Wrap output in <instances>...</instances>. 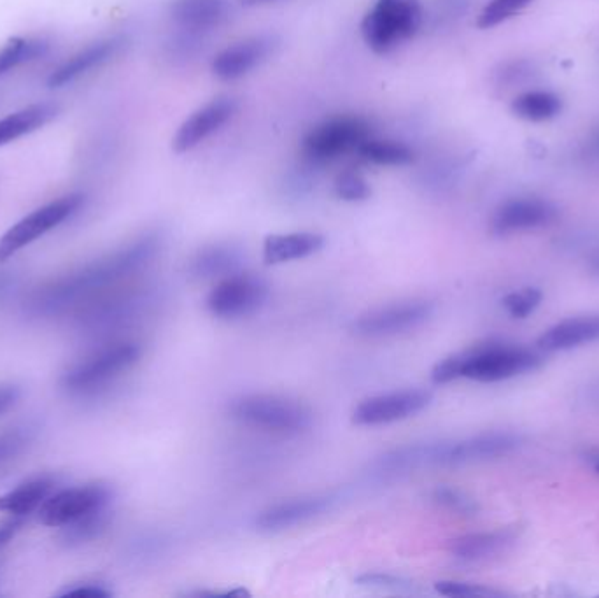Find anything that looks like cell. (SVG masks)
I'll return each instance as SVG.
<instances>
[{
  "mask_svg": "<svg viewBox=\"0 0 599 598\" xmlns=\"http://www.w3.org/2000/svg\"><path fill=\"white\" fill-rule=\"evenodd\" d=\"M275 46L277 39L267 34L247 37L239 43L230 44L212 60V74L221 81L244 78L274 53Z\"/></svg>",
  "mask_w": 599,
  "mask_h": 598,
  "instance_id": "obj_14",
  "label": "cell"
},
{
  "mask_svg": "<svg viewBox=\"0 0 599 598\" xmlns=\"http://www.w3.org/2000/svg\"><path fill=\"white\" fill-rule=\"evenodd\" d=\"M356 583L365 588H374V590L384 591H409L412 590V583L405 577L395 576V574H384V572H367L356 577Z\"/></svg>",
  "mask_w": 599,
  "mask_h": 598,
  "instance_id": "obj_35",
  "label": "cell"
},
{
  "mask_svg": "<svg viewBox=\"0 0 599 598\" xmlns=\"http://www.w3.org/2000/svg\"><path fill=\"white\" fill-rule=\"evenodd\" d=\"M16 288H18V278L15 274L0 272V304H4L16 292Z\"/></svg>",
  "mask_w": 599,
  "mask_h": 598,
  "instance_id": "obj_39",
  "label": "cell"
},
{
  "mask_svg": "<svg viewBox=\"0 0 599 598\" xmlns=\"http://www.w3.org/2000/svg\"><path fill=\"white\" fill-rule=\"evenodd\" d=\"M83 204H85L83 193H69L60 199L53 200L46 206L39 207L34 213H30L29 216L18 221L0 237V264L6 262L8 258L13 257L23 248H27L39 237L48 234L60 223L69 220L72 214L78 213Z\"/></svg>",
  "mask_w": 599,
  "mask_h": 598,
  "instance_id": "obj_8",
  "label": "cell"
},
{
  "mask_svg": "<svg viewBox=\"0 0 599 598\" xmlns=\"http://www.w3.org/2000/svg\"><path fill=\"white\" fill-rule=\"evenodd\" d=\"M325 243V237L316 232L268 235L263 243V260L268 265L302 260L323 250Z\"/></svg>",
  "mask_w": 599,
  "mask_h": 598,
  "instance_id": "obj_21",
  "label": "cell"
},
{
  "mask_svg": "<svg viewBox=\"0 0 599 598\" xmlns=\"http://www.w3.org/2000/svg\"><path fill=\"white\" fill-rule=\"evenodd\" d=\"M521 532V527H505L493 532L463 535L451 541L449 551L461 562H487L496 556L505 555L517 542Z\"/></svg>",
  "mask_w": 599,
  "mask_h": 598,
  "instance_id": "obj_18",
  "label": "cell"
},
{
  "mask_svg": "<svg viewBox=\"0 0 599 598\" xmlns=\"http://www.w3.org/2000/svg\"><path fill=\"white\" fill-rule=\"evenodd\" d=\"M233 420L244 423L247 427L261 428L277 434H300L311 428L314 421L311 407L298 400L254 393L233 400L230 404Z\"/></svg>",
  "mask_w": 599,
  "mask_h": 598,
  "instance_id": "obj_5",
  "label": "cell"
},
{
  "mask_svg": "<svg viewBox=\"0 0 599 598\" xmlns=\"http://www.w3.org/2000/svg\"><path fill=\"white\" fill-rule=\"evenodd\" d=\"M235 113L237 100L232 97L211 100L181 123L172 139V150L179 155L195 150L198 144L204 143L207 137H211L214 132H218L223 125L230 122Z\"/></svg>",
  "mask_w": 599,
  "mask_h": 598,
  "instance_id": "obj_13",
  "label": "cell"
},
{
  "mask_svg": "<svg viewBox=\"0 0 599 598\" xmlns=\"http://www.w3.org/2000/svg\"><path fill=\"white\" fill-rule=\"evenodd\" d=\"M433 500L437 502L438 506L444 507L451 513L459 514V516H465V518H472L479 513V504L475 502V499H472L468 493L461 492L458 488H451V486L435 488Z\"/></svg>",
  "mask_w": 599,
  "mask_h": 598,
  "instance_id": "obj_31",
  "label": "cell"
},
{
  "mask_svg": "<svg viewBox=\"0 0 599 598\" xmlns=\"http://www.w3.org/2000/svg\"><path fill=\"white\" fill-rule=\"evenodd\" d=\"M244 6L247 8H254V6H265V4H272V2H277V0H240Z\"/></svg>",
  "mask_w": 599,
  "mask_h": 598,
  "instance_id": "obj_41",
  "label": "cell"
},
{
  "mask_svg": "<svg viewBox=\"0 0 599 598\" xmlns=\"http://www.w3.org/2000/svg\"><path fill=\"white\" fill-rule=\"evenodd\" d=\"M333 190L340 200L346 202H363L370 199L372 195V188L368 185L367 179L356 171L342 172L339 178L335 179Z\"/></svg>",
  "mask_w": 599,
  "mask_h": 598,
  "instance_id": "obj_32",
  "label": "cell"
},
{
  "mask_svg": "<svg viewBox=\"0 0 599 598\" xmlns=\"http://www.w3.org/2000/svg\"><path fill=\"white\" fill-rule=\"evenodd\" d=\"M582 460H584L589 467H591L592 472L599 476V448H587L582 451Z\"/></svg>",
  "mask_w": 599,
  "mask_h": 598,
  "instance_id": "obj_40",
  "label": "cell"
},
{
  "mask_svg": "<svg viewBox=\"0 0 599 598\" xmlns=\"http://www.w3.org/2000/svg\"><path fill=\"white\" fill-rule=\"evenodd\" d=\"M372 137V125L361 116L344 114L319 123L302 141V155L307 162L325 165L347 153H356Z\"/></svg>",
  "mask_w": 599,
  "mask_h": 598,
  "instance_id": "obj_6",
  "label": "cell"
},
{
  "mask_svg": "<svg viewBox=\"0 0 599 598\" xmlns=\"http://www.w3.org/2000/svg\"><path fill=\"white\" fill-rule=\"evenodd\" d=\"M113 520V509L111 504L97 507L90 513L79 516L78 520L71 521L64 525V530L60 534V541L64 542L69 548H76L81 544L93 541L106 532L107 527Z\"/></svg>",
  "mask_w": 599,
  "mask_h": 598,
  "instance_id": "obj_25",
  "label": "cell"
},
{
  "mask_svg": "<svg viewBox=\"0 0 599 598\" xmlns=\"http://www.w3.org/2000/svg\"><path fill=\"white\" fill-rule=\"evenodd\" d=\"M230 9V0H172L170 18L188 32H204L218 27Z\"/></svg>",
  "mask_w": 599,
  "mask_h": 598,
  "instance_id": "obj_20",
  "label": "cell"
},
{
  "mask_svg": "<svg viewBox=\"0 0 599 598\" xmlns=\"http://www.w3.org/2000/svg\"><path fill=\"white\" fill-rule=\"evenodd\" d=\"M113 504L111 488L102 483L76 486L51 495L39 509V521L46 527H64L93 509Z\"/></svg>",
  "mask_w": 599,
  "mask_h": 598,
  "instance_id": "obj_12",
  "label": "cell"
},
{
  "mask_svg": "<svg viewBox=\"0 0 599 598\" xmlns=\"http://www.w3.org/2000/svg\"><path fill=\"white\" fill-rule=\"evenodd\" d=\"M23 518H25V516H15V520L0 525V548H4L6 544H9L11 539L22 530Z\"/></svg>",
  "mask_w": 599,
  "mask_h": 598,
  "instance_id": "obj_38",
  "label": "cell"
},
{
  "mask_svg": "<svg viewBox=\"0 0 599 598\" xmlns=\"http://www.w3.org/2000/svg\"><path fill=\"white\" fill-rule=\"evenodd\" d=\"M435 306L428 300H407L391 306L379 307L360 314L351 323V334L363 339H381L409 332L430 320Z\"/></svg>",
  "mask_w": 599,
  "mask_h": 598,
  "instance_id": "obj_10",
  "label": "cell"
},
{
  "mask_svg": "<svg viewBox=\"0 0 599 598\" xmlns=\"http://www.w3.org/2000/svg\"><path fill=\"white\" fill-rule=\"evenodd\" d=\"M125 46H127V39L123 36L107 37L99 43L86 46L85 50L79 51L51 72L48 85L51 88H62L76 79L83 78L86 74L106 65L107 62H111L114 57H118Z\"/></svg>",
  "mask_w": 599,
  "mask_h": 598,
  "instance_id": "obj_17",
  "label": "cell"
},
{
  "mask_svg": "<svg viewBox=\"0 0 599 598\" xmlns=\"http://www.w3.org/2000/svg\"><path fill=\"white\" fill-rule=\"evenodd\" d=\"M50 44L34 37H13L0 48V76L46 55Z\"/></svg>",
  "mask_w": 599,
  "mask_h": 598,
  "instance_id": "obj_28",
  "label": "cell"
},
{
  "mask_svg": "<svg viewBox=\"0 0 599 598\" xmlns=\"http://www.w3.org/2000/svg\"><path fill=\"white\" fill-rule=\"evenodd\" d=\"M57 595L58 597L109 598L113 597V591L106 588L104 584L83 583L76 584L72 588H65Z\"/></svg>",
  "mask_w": 599,
  "mask_h": 598,
  "instance_id": "obj_36",
  "label": "cell"
},
{
  "mask_svg": "<svg viewBox=\"0 0 599 598\" xmlns=\"http://www.w3.org/2000/svg\"><path fill=\"white\" fill-rule=\"evenodd\" d=\"M421 23V0H375L361 22V36L370 50L386 55L416 36Z\"/></svg>",
  "mask_w": 599,
  "mask_h": 598,
  "instance_id": "obj_3",
  "label": "cell"
},
{
  "mask_svg": "<svg viewBox=\"0 0 599 598\" xmlns=\"http://www.w3.org/2000/svg\"><path fill=\"white\" fill-rule=\"evenodd\" d=\"M267 297L268 286L263 279L235 272L219 279L207 295L205 307L219 320H239L256 313Z\"/></svg>",
  "mask_w": 599,
  "mask_h": 598,
  "instance_id": "obj_9",
  "label": "cell"
},
{
  "mask_svg": "<svg viewBox=\"0 0 599 598\" xmlns=\"http://www.w3.org/2000/svg\"><path fill=\"white\" fill-rule=\"evenodd\" d=\"M22 397V390L15 385L0 386V414L8 413Z\"/></svg>",
  "mask_w": 599,
  "mask_h": 598,
  "instance_id": "obj_37",
  "label": "cell"
},
{
  "mask_svg": "<svg viewBox=\"0 0 599 598\" xmlns=\"http://www.w3.org/2000/svg\"><path fill=\"white\" fill-rule=\"evenodd\" d=\"M533 0H489L486 8L480 11L477 25L480 29H493L508 18L517 15L521 9L529 6Z\"/></svg>",
  "mask_w": 599,
  "mask_h": 598,
  "instance_id": "obj_30",
  "label": "cell"
},
{
  "mask_svg": "<svg viewBox=\"0 0 599 598\" xmlns=\"http://www.w3.org/2000/svg\"><path fill=\"white\" fill-rule=\"evenodd\" d=\"M542 299L543 293L538 288L528 286V288H522L521 292L508 293L501 304L512 318L524 320V318H528L529 314L535 313Z\"/></svg>",
  "mask_w": 599,
  "mask_h": 598,
  "instance_id": "obj_33",
  "label": "cell"
},
{
  "mask_svg": "<svg viewBox=\"0 0 599 598\" xmlns=\"http://www.w3.org/2000/svg\"><path fill=\"white\" fill-rule=\"evenodd\" d=\"M557 218V209L542 199H512L501 204L491 218L494 234L507 235L550 225Z\"/></svg>",
  "mask_w": 599,
  "mask_h": 598,
  "instance_id": "obj_15",
  "label": "cell"
},
{
  "mask_svg": "<svg viewBox=\"0 0 599 598\" xmlns=\"http://www.w3.org/2000/svg\"><path fill=\"white\" fill-rule=\"evenodd\" d=\"M242 265V253L232 244L205 246L191 258L190 274L197 279H223Z\"/></svg>",
  "mask_w": 599,
  "mask_h": 598,
  "instance_id": "obj_22",
  "label": "cell"
},
{
  "mask_svg": "<svg viewBox=\"0 0 599 598\" xmlns=\"http://www.w3.org/2000/svg\"><path fill=\"white\" fill-rule=\"evenodd\" d=\"M160 246L158 235H142L120 250L39 286L36 292L30 293L25 311L34 318H55L72 309L78 311L93 299L111 292L114 286L134 278L137 272L144 271L155 260Z\"/></svg>",
  "mask_w": 599,
  "mask_h": 598,
  "instance_id": "obj_1",
  "label": "cell"
},
{
  "mask_svg": "<svg viewBox=\"0 0 599 598\" xmlns=\"http://www.w3.org/2000/svg\"><path fill=\"white\" fill-rule=\"evenodd\" d=\"M433 393L428 390H400V392L382 393L361 400L354 407V425L358 427H377L395 421L407 420L410 416L424 411L430 406Z\"/></svg>",
  "mask_w": 599,
  "mask_h": 598,
  "instance_id": "obj_11",
  "label": "cell"
},
{
  "mask_svg": "<svg viewBox=\"0 0 599 598\" xmlns=\"http://www.w3.org/2000/svg\"><path fill=\"white\" fill-rule=\"evenodd\" d=\"M57 113L58 106L44 102V104H34V106L25 107L22 111L9 114L4 120H0V146L13 143L30 132H36L46 123H50Z\"/></svg>",
  "mask_w": 599,
  "mask_h": 598,
  "instance_id": "obj_24",
  "label": "cell"
},
{
  "mask_svg": "<svg viewBox=\"0 0 599 598\" xmlns=\"http://www.w3.org/2000/svg\"><path fill=\"white\" fill-rule=\"evenodd\" d=\"M356 153L368 164L381 165V167H403L416 160V151L407 144L389 141V139H375L374 136L368 137Z\"/></svg>",
  "mask_w": 599,
  "mask_h": 598,
  "instance_id": "obj_26",
  "label": "cell"
},
{
  "mask_svg": "<svg viewBox=\"0 0 599 598\" xmlns=\"http://www.w3.org/2000/svg\"><path fill=\"white\" fill-rule=\"evenodd\" d=\"M332 504L333 499L328 495H309V497L279 502V504L261 511L254 520V527L258 528L260 532L289 530L296 525H302L305 521L318 518L321 514L326 513Z\"/></svg>",
  "mask_w": 599,
  "mask_h": 598,
  "instance_id": "obj_16",
  "label": "cell"
},
{
  "mask_svg": "<svg viewBox=\"0 0 599 598\" xmlns=\"http://www.w3.org/2000/svg\"><path fill=\"white\" fill-rule=\"evenodd\" d=\"M543 364L545 356L540 351L489 342L440 360L431 371V381L435 385H447L465 378L479 383H496L524 372L536 371Z\"/></svg>",
  "mask_w": 599,
  "mask_h": 598,
  "instance_id": "obj_2",
  "label": "cell"
},
{
  "mask_svg": "<svg viewBox=\"0 0 599 598\" xmlns=\"http://www.w3.org/2000/svg\"><path fill=\"white\" fill-rule=\"evenodd\" d=\"M55 488V479L50 476L36 477L25 481L15 490L0 497V513L13 514V516H27L34 509L43 506L44 500L50 497Z\"/></svg>",
  "mask_w": 599,
  "mask_h": 598,
  "instance_id": "obj_23",
  "label": "cell"
},
{
  "mask_svg": "<svg viewBox=\"0 0 599 598\" xmlns=\"http://www.w3.org/2000/svg\"><path fill=\"white\" fill-rule=\"evenodd\" d=\"M36 434L37 428L32 425H22L0 432V469L22 456L36 439Z\"/></svg>",
  "mask_w": 599,
  "mask_h": 598,
  "instance_id": "obj_29",
  "label": "cell"
},
{
  "mask_svg": "<svg viewBox=\"0 0 599 598\" xmlns=\"http://www.w3.org/2000/svg\"><path fill=\"white\" fill-rule=\"evenodd\" d=\"M519 435L510 432H487L456 442L421 444L423 465H465L486 462L512 453L521 446Z\"/></svg>",
  "mask_w": 599,
  "mask_h": 598,
  "instance_id": "obj_7",
  "label": "cell"
},
{
  "mask_svg": "<svg viewBox=\"0 0 599 598\" xmlns=\"http://www.w3.org/2000/svg\"><path fill=\"white\" fill-rule=\"evenodd\" d=\"M563 102L552 92H526L515 97L512 113L526 122H547L561 113Z\"/></svg>",
  "mask_w": 599,
  "mask_h": 598,
  "instance_id": "obj_27",
  "label": "cell"
},
{
  "mask_svg": "<svg viewBox=\"0 0 599 598\" xmlns=\"http://www.w3.org/2000/svg\"><path fill=\"white\" fill-rule=\"evenodd\" d=\"M141 356L137 342H114L72 364L62 374L60 386L72 395L95 393L132 369Z\"/></svg>",
  "mask_w": 599,
  "mask_h": 598,
  "instance_id": "obj_4",
  "label": "cell"
},
{
  "mask_svg": "<svg viewBox=\"0 0 599 598\" xmlns=\"http://www.w3.org/2000/svg\"><path fill=\"white\" fill-rule=\"evenodd\" d=\"M598 341L599 314H589L557 323L545 330L536 344L542 351H564Z\"/></svg>",
  "mask_w": 599,
  "mask_h": 598,
  "instance_id": "obj_19",
  "label": "cell"
},
{
  "mask_svg": "<svg viewBox=\"0 0 599 598\" xmlns=\"http://www.w3.org/2000/svg\"><path fill=\"white\" fill-rule=\"evenodd\" d=\"M435 590L444 597L489 598L503 597V591L486 588L482 584L461 583V581H438Z\"/></svg>",
  "mask_w": 599,
  "mask_h": 598,
  "instance_id": "obj_34",
  "label": "cell"
}]
</instances>
